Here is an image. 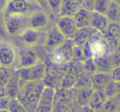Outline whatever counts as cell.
Instances as JSON below:
<instances>
[{"instance_id":"6da1fadb","label":"cell","mask_w":120,"mask_h":112,"mask_svg":"<svg viewBox=\"0 0 120 112\" xmlns=\"http://www.w3.org/2000/svg\"><path fill=\"white\" fill-rule=\"evenodd\" d=\"M45 86L43 80L21 83L16 98L24 105L28 112L35 111Z\"/></svg>"},{"instance_id":"7a4b0ae2","label":"cell","mask_w":120,"mask_h":112,"mask_svg":"<svg viewBox=\"0 0 120 112\" xmlns=\"http://www.w3.org/2000/svg\"><path fill=\"white\" fill-rule=\"evenodd\" d=\"M82 49L85 59H96L112 53L109 46L100 32L82 46Z\"/></svg>"},{"instance_id":"3957f363","label":"cell","mask_w":120,"mask_h":112,"mask_svg":"<svg viewBox=\"0 0 120 112\" xmlns=\"http://www.w3.org/2000/svg\"><path fill=\"white\" fill-rule=\"evenodd\" d=\"M39 9V6L32 0H8L3 12V19L11 16H29Z\"/></svg>"},{"instance_id":"277c9868","label":"cell","mask_w":120,"mask_h":112,"mask_svg":"<svg viewBox=\"0 0 120 112\" xmlns=\"http://www.w3.org/2000/svg\"><path fill=\"white\" fill-rule=\"evenodd\" d=\"M74 45L73 40L66 39L61 46L48 53L49 63L58 67L68 66L67 64H70L74 60L73 49Z\"/></svg>"},{"instance_id":"5b68a950","label":"cell","mask_w":120,"mask_h":112,"mask_svg":"<svg viewBox=\"0 0 120 112\" xmlns=\"http://www.w3.org/2000/svg\"><path fill=\"white\" fill-rule=\"evenodd\" d=\"M46 62L41 61L33 66L15 70L16 75L22 82L43 80L46 76Z\"/></svg>"},{"instance_id":"8992f818","label":"cell","mask_w":120,"mask_h":112,"mask_svg":"<svg viewBox=\"0 0 120 112\" xmlns=\"http://www.w3.org/2000/svg\"><path fill=\"white\" fill-rule=\"evenodd\" d=\"M29 16H11L3 18V28L7 35L11 37H20L29 28Z\"/></svg>"},{"instance_id":"52a82bcc","label":"cell","mask_w":120,"mask_h":112,"mask_svg":"<svg viewBox=\"0 0 120 112\" xmlns=\"http://www.w3.org/2000/svg\"><path fill=\"white\" fill-rule=\"evenodd\" d=\"M17 62V50L11 43L0 41V66L15 69Z\"/></svg>"},{"instance_id":"ba28073f","label":"cell","mask_w":120,"mask_h":112,"mask_svg":"<svg viewBox=\"0 0 120 112\" xmlns=\"http://www.w3.org/2000/svg\"><path fill=\"white\" fill-rule=\"evenodd\" d=\"M41 61L39 56L34 50L33 47L23 46L17 50V62L15 70L33 66Z\"/></svg>"},{"instance_id":"9c48e42d","label":"cell","mask_w":120,"mask_h":112,"mask_svg":"<svg viewBox=\"0 0 120 112\" xmlns=\"http://www.w3.org/2000/svg\"><path fill=\"white\" fill-rule=\"evenodd\" d=\"M18 38L22 45L25 47H34L40 45L44 46L46 41V30H37L28 28Z\"/></svg>"},{"instance_id":"30bf717a","label":"cell","mask_w":120,"mask_h":112,"mask_svg":"<svg viewBox=\"0 0 120 112\" xmlns=\"http://www.w3.org/2000/svg\"><path fill=\"white\" fill-rule=\"evenodd\" d=\"M65 40L66 39L59 30L56 24L49 25L46 29V41L44 44L45 50L49 53L61 46L65 42Z\"/></svg>"},{"instance_id":"8fae6325","label":"cell","mask_w":120,"mask_h":112,"mask_svg":"<svg viewBox=\"0 0 120 112\" xmlns=\"http://www.w3.org/2000/svg\"><path fill=\"white\" fill-rule=\"evenodd\" d=\"M82 65L79 68L75 64H69L66 70L64 73L60 84V89H71L75 87L81 71L82 70Z\"/></svg>"},{"instance_id":"7c38bea8","label":"cell","mask_w":120,"mask_h":112,"mask_svg":"<svg viewBox=\"0 0 120 112\" xmlns=\"http://www.w3.org/2000/svg\"><path fill=\"white\" fill-rule=\"evenodd\" d=\"M55 24L66 39H74L78 27L73 16H59Z\"/></svg>"},{"instance_id":"4fadbf2b","label":"cell","mask_w":120,"mask_h":112,"mask_svg":"<svg viewBox=\"0 0 120 112\" xmlns=\"http://www.w3.org/2000/svg\"><path fill=\"white\" fill-rule=\"evenodd\" d=\"M55 95L56 89L45 86L34 112H52Z\"/></svg>"},{"instance_id":"5bb4252c","label":"cell","mask_w":120,"mask_h":112,"mask_svg":"<svg viewBox=\"0 0 120 112\" xmlns=\"http://www.w3.org/2000/svg\"><path fill=\"white\" fill-rule=\"evenodd\" d=\"M50 19V16L46 12L42 9L37 10L29 16V28L37 30H44L49 26Z\"/></svg>"},{"instance_id":"9a60e30c","label":"cell","mask_w":120,"mask_h":112,"mask_svg":"<svg viewBox=\"0 0 120 112\" xmlns=\"http://www.w3.org/2000/svg\"><path fill=\"white\" fill-rule=\"evenodd\" d=\"M109 46L112 52H115L120 41V25L119 23L110 22L107 29L101 33Z\"/></svg>"},{"instance_id":"2e32d148","label":"cell","mask_w":120,"mask_h":112,"mask_svg":"<svg viewBox=\"0 0 120 112\" xmlns=\"http://www.w3.org/2000/svg\"><path fill=\"white\" fill-rule=\"evenodd\" d=\"M98 31L92 28V26H87L83 27V28L78 29L77 32H76L75 35L74 37V44L78 46H83L87 42H88L91 39L93 36H95Z\"/></svg>"},{"instance_id":"e0dca14e","label":"cell","mask_w":120,"mask_h":112,"mask_svg":"<svg viewBox=\"0 0 120 112\" xmlns=\"http://www.w3.org/2000/svg\"><path fill=\"white\" fill-rule=\"evenodd\" d=\"M111 79L110 74L106 73L96 72L92 74L91 81H92V88L93 90H101L105 91V89L110 81Z\"/></svg>"},{"instance_id":"ac0fdd59","label":"cell","mask_w":120,"mask_h":112,"mask_svg":"<svg viewBox=\"0 0 120 112\" xmlns=\"http://www.w3.org/2000/svg\"><path fill=\"white\" fill-rule=\"evenodd\" d=\"M109 23H110V21L108 19L105 15L101 14L96 12H92L91 26L97 30L98 32L103 33L107 29Z\"/></svg>"},{"instance_id":"d6986e66","label":"cell","mask_w":120,"mask_h":112,"mask_svg":"<svg viewBox=\"0 0 120 112\" xmlns=\"http://www.w3.org/2000/svg\"><path fill=\"white\" fill-rule=\"evenodd\" d=\"M73 17H74V22L77 25L78 29L91 26L92 12L85 9L82 7L75 13V15Z\"/></svg>"},{"instance_id":"ffe728a7","label":"cell","mask_w":120,"mask_h":112,"mask_svg":"<svg viewBox=\"0 0 120 112\" xmlns=\"http://www.w3.org/2000/svg\"><path fill=\"white\" fill-rule=\"evenodd\" d=\"M81 8L76 0H63L59 16H74Z\"/></svg>"},{"instance_id":"44dd1931","label":"cell","mask_w":120,"mask_h":112,"mask_svg":"<svg viewBox=\"0 0 120 112\" xmlns=\"http://www.w3.org/2000/svg\"><path fill=\"white\" fill-rule=\"evenodd\" d=\"M106 101H107V97L105 96V91L94 90L88 105L92 108H93L96 112H100L104 105L105 104Z\"/></svg>"},{"instance_id":"7402d4cb","label":"cell","mask_w":120,"mask_h":112,"mask_svg":"<svg viewBox=\"0 0 120 112\" xmlns=\"http://www.w3.org/2000/svg\"><path fill=\"white\" fill-rule=\"evenodd\" d=\"M21 83H22V81L19 79V77L16 75V72H15L11 79L8 81L7 85L5 86L7 96L9 97L11 99V98H16L20 89H21Z\"/></svg>"},{"instance_id":"603a6c76","label":"cell","mask_w":120,"mask_h":112,"mask_svg":"<svg viewBox=\"0 0 120 112\" xmlns=\"http://www.w3.org/2000/svg\"><path fill=\"white\" fill-rule=\"evenodd\" d=\"M94 62L96 63L97 72L106 73V74H110L111 73L113 70V66L112 63H111L110 54L100 57V58L94 59Z\"/></svg>"},{"instance_id":"cb8c5ba5","label":"cell","mask_w":120,"mask_h":112,"mask_svg":"<svg viewBox=\"0 0 120 112\" xmlns=\"http://www.w3.org/2000/svg\"><path fill=\"white\" fill-rule=\"evenodd\" d=\"M77 97L76 101L79 106L88 105L90 102L91 97H92V93L94 90L92 88H86V89H77Z\"/></svg>"},{"instance_id":"d4e9b609","label":"cell","mask_w":120,"mask_h":112,"mask_svg":"<svg viewBox=\"0 0 120 112\" xmlns=\"http://www.w3.org/2000/svg\"><path fill=\"white\" fill-rule=\"evenodd\" d=\"M105 16L110 21V22L119 23L120 21V6L117 3L111 2V4L109 8V10L106 12Z\"/></svg>"},{"instance_id":"484cf974","label":"cell","mask_w":120,"mask_h":112,"mask_svg":"<svg viewBox=\"0 0 120 112\" xmlns=\"http://www.w3.org/2000/svg\"><path fill=\"white\" fill-rule=\"evenodd\" d=\"M120 90V82H115L111 80L105 89V93L107 99L113 98L118 96Z\"/></svg>"},{"instance_id":"4316f807","label":"cell","mask_w":120,"mask_h":112,"mask_svg":"<svg viewBox=\"0 0 120 112\" xmlns=\"http://www.w3.org/2000/svg\"><path fill=\"white\" fill-rule=\"evenodd\" d=\"M111 2H112V0H96L93 12L105 15L109 10Z\"/></svg>"},{"instance_id":"83f0119b","label":"cell","mask_w":120,"mask_h":112,"mask_svg":"<svg viewBox=\"0 0 120 112\" xmlns=\"http://www.w3.org/2000/svg\"><path fill=\"white\" fill-rule=\"evenodd\" d=\"M15 73V69H7L0 66V85L5 86Z\"/></svg>"},{"instance_id":"f1b7e54d","label":"cell","mask_w":120,"mask_h":112,"mask_svg":"<svg viewBox=\"0 0 120 112\" xmlns=\"http://www.w3.org/2000/svg\"><path fill=\"white\" fill-rule=\"evenodd\" d=\"M8 111L9 112H28L24 105L17 98H11V99Z\"/></svg>"},{"instance_id":"f546056e","label":"cell","mask_w":120,"mask_h":112,"mask_svg":"<svg viewBox=\"0 0 120 112\" xmlns=\"http://www.w3.org/2000/svg\"><path fill=\"white\" fill-rule=\"evenodd\" d=\"M63 0H48V7L50 12L54 16L60 15Z\"/></svg>"},{"instance_id":"4dcf8cb0","label":"cell","mask_w":120,"mask_h":112,"mask_svg":"<svg viewBox=\"0 0 120 112\" xmlns=\"http://www.w3.org/2000/svg\"><path fill=\"white\" fill-rule=\"evenodd\" d=\"M82 69L84 71L87 72L88 74H93L97 72V69H96V63L94 62L93 58H88L86 59L83 62H82Z\"/></svg>"},{"instance_id":"1f68e13d","label":"cell","mask_w":120,"mask_h":112,"mask_svg":"<svg viewBox=\"0 0 120 112\" xmlns=\"http://www.w3.org/2000/svg\"><path fill=\"white\" fill-rule=\"evenodd\" d=\"M111 63H112L113 69L115 67L120 66V52H114L110 54Z\"/></svg>"},{"instance_id":"d6a6232c","label":"cell","mask_w":120,"mask_h":112,"mask_svg":"<svg viewBox=\"0 0 120 112\" xmlns=\"http://www.w3.org/2000/svg\"><path fill=\"white\" fill-rule=\"evenodd\" d=\"M10 101H11V98L8 96L3 97L0 98V111H2V110H8Z\"/></svg>"},{"instance_id":"836d02e7","label":"cell","mask_w":120,"mask_h":112,"mask_svg":"<svg viewBox=\"0 0 120 112\" xmlns=\"http://www.w3.org/2000/svg\"><path fill=\"white\" fill-rule=\"evenodd\" d=\"M111 79L113 81L115 82H120V66L115 67L112 70L110 73Z\"/></svg>"},{"instance_id":"e575fe53","label":"cell","mask_w":120,"mask_h":112,"mask_svg":"<svg viewBox=\"0 0 120 112\" xmlns=\"http://www.w3.org/2000/svg\"><path fill=\"white\" fill-rule=\"evenodd\" d=\"M96 0H83L82 7L88 11L93 12L94 11V4H95Z\"/></svg>"},{"instance_id":"d590c367","label":"cell","mask_w":120,"mask_h":112,"mask_svg":"<svg viewBox=\"0 0 120 112\" xmlns=\"http://www.w3.org/2000/svg\"><path fill=\"white\" fill-rule=\"evenodd\" d=\"M37 4L39 6V8L44 12L48 13V12H50L48 7V0H34Z\"/></svg>"},{"instance_id":"8d00e7d4","label":"cell","mask_w":120,"mask_h":112,"mask_svg":"<svg viewBox=\"0 0 120 112\" xmlns=\"http://www.w3.org/2000/svg\"><path fill=\"white\" fill-rule=\"evenodd\" d=\"M78 112H96L93 108L91 107L89 105H86V106H82L79 107Z\"/></svg>"},{"instance_id":"74e56055","label":"cell","mask_w":120,"mask_h":112,"mask_svg":"<svg viewBox=\"0 0 120 112\" xmlns=\"http://www.w3.org/2000/svg\"><path fill=\"white\" fill-rule=\"evenodd\" d=\"M8 0H0V12L3 14V11H4L5 8L7 6V3H8Z\"/></svg>"},{"instance_id":"f35d334b","label":"cell","mask_w":120,"mask_h":112,"mask_svg":"<svg viewBox=\"0 0 120 112\" xmlns=\"http://www.w3.org/2000/svg\"><path fill=\"white\" fill-rule=\"evenodd\" d=\"M5 96H7L6 89H5V87H3V86L0 85V98Z\"/></svg>"},{"instance_id":"ab89813d","label":"cell","mask_w":120,"mask_h":112,"mask_svg":"<svg viewBox=\"0 0 120 112\" xmlns=\"http://www.w3.org/2000/svg\"><path fill=\"white\" fill-rule=\"evenodd\" d=\"M116 52H120V41H119V44H118V47H117V48H116Z\"/></svg>"},{"instance_id":"60d3db41","label":"cell","mask_w":120,"mask_h":112,"mask_svg":"<svg viewBox=\"0 0 120 112\" xmlns=\"http://www.w3.org/2000/svg\"><path fill=\"white\" fill-rule=\"evenodd\" d=\"M114 3H117L118 5H119L120 6V0H112Z\"/></svg>"},{"instance_id":"b9f144b4","label":"cell","mask_w":120,"mask_h":112,"mask_svg":"<svg viewBox=\"0 0 120 112\" xmlns=\"http://www.w3.org/2000/svg\"><path fill=\"white\" fill-rule=\"evenodd\" d=\"M76 1H77L78 3H79V4L81 5V6H82V3H83V0H76Z\"/></svg>"},{"instance_id":"7bdbcfd3","label":"cell","mask_w":120,"mask_h":112,"mask_svg":"<svg viewBox=\"0 0 120 112\" xmlns=\"http://www.w3.org/2000/svg\"><path fill=\"white\" fill-rule=\"evenodd\" d=\"M0 112H9L8 110H2V111H0Z\"/></svg>"},{"instance_id":"ee69618b","label":"cell","mask_w":120,"mask_h":112,"mask_svg":"<svg viewBox=\"0 0 120 112\" xmlns=\"http://www.w3.org/2000/svg\"><path fill=\"white\" fill-rule=\"evenodd\" d=\"M1 15H2V16H3V14H2V13H1V12H0V16H1Z\"/></svg>"},{"instance_id":"f6af8a7d","label":"cell","mask_w":120,"mask_h":112,"mask_svg":"<svg viewBox=\"0 0 120 112\" xmlns=\"http://www.w3.org/2000/svg\"><path fill=\"white\" fill-rule=\"evenodd\" d=\"M119 112H120V106H119Z\"/></svg>"},{"instance_id":"bcb514c9","label":"cell","mask_w":120,"mask_h":112,"mask_svg":"<svg viewBox=\"0 0 120 112\" xmlns=\"http://www.w3.org/2000/svg\"><path fill=\"white\" fill-rule=\"evenodd\" d=\"M119 25H120V21H119Z\"/></svg>"}]
</instances>
